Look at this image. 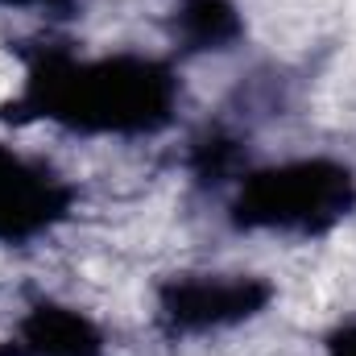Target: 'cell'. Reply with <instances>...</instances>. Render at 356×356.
<instances>
[{"label":"cell","instance_id":"cell-3","mask_svg":"<svg viewBox=\"0 0 356 356\" xmlns=\"http://www.w3.org/2000/svg\"><path fill=\"white\" fill-rule=\"evenodd\" d=\"M269 294L273 290L253 273H191L162 286L158 319L170 336H199L253 319Z\"/></svg>","mask_w":356,"mask_h":356},{"label":"cell","instance_id":"cell-4","mask_svg":"<svg viewBox=\"0 0 356 356\" xmlns=\"http://www.w3.org/2000/svg\"><path fill=\"white\" fill-rule=\"evenodd\" d=\"M17 356H99L104 336L83 311L63 307V302H38L25 311L13 336Z\"/></svg>","mask_w":356,"mask_h":356},{"label":"cell","instance_id":"cell-2","mask_svg":"<svg viewBox=\"0 0 356 356\" xmlns=\"http://www.w3.org/2000/svg\"><path fill=\"white\" fill-rule=\"evenodd\" d=\"M356 207V175L332 158H294L241 178L232 224L249 232L319 236Z\"/></svg>","mask_w":356,"mask_h":356},{"label":"cell","instance_id":"cell-7","mask_svg":"<svg viewBox=\"0 0 356 356\" xmlns=\"http://www.w3.org/2000/svg\"><path fill=\"white\" fill-rule=\"evenodd\" d=\"M71 0H0V8H67Z\"/></svg>","mask_w":356,"mask_h":356},{"label":"cell","instance_id":"cell-1","mask_svg":"<svg viewBox=\"0 0 356 356\" xmlns=\"http://www.w3.org/2000/svg\"><path fill=\"white\" fill-rule=\"evenodd\" d=\"M17 108L71 133L145 137L175 120L178 75L145 54L83 58L71 50H42L29 63Z\"/></svg>","mask_w":356,"mask_h":356},{"label":"cell","instance_id":"cell-6","mask_svg":"<svg viewBox=\"0 0 356 356\" xmlns=\"http://www.w3.org/2000/svg\"><path fill=\"white\" fill-rule=\"evenodd\" d=\"M327 356H356V323L353 327H340L327 344Z\"/></svg>","mask_w":356,"mask_h":356},{"label":"cell","instance_id":"cell-5","mask_svg":"<svg viewBox=\"0 0 356 356\" xmlns=\"http://www.w3.org/2000/svg\"><path fill=\"white\" fill-rule=\"evenodd\" d=\"M241 33V17L228 0H186L178 13V38L191 50H224Z\"/></svg>","mask_w":356,"mask_h":356}]
</instances>
